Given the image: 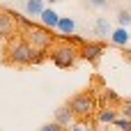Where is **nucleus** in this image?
I'll return each instance as SVG.
<instances>
[{"mask_svg": "<svg viewBox=\"0 0 131 131\" xmlns=\"http://www.w3.org/2000/svg\"><path fill=\"white\" fill-rule=\"evenodd\" d=\"M37 58H39V51L32 48L25 39H18V41H12L7 46V60L12 64H18V67H28V64H37Z\"/></svg>", "mask_w": 131, "mask_h": 131, "instance_id": "obj_1", "label": "nucleus"}, {"mask_svg": "<svg viewBox=\"0 0 131 131\" xmlns=\"http://www.w3.org/2000/svg\"><path fill=\"white\" fill-rule=\"evenodd\" d=\"M78 55H81V51H78L76 46H71V44H62V46L51 48L48 60H51L58 69H69V67H74V64H76Z\"/></svg>", "mask_w": 131, "mask_h": 131, "instance_id": "obj_2", "label": "nucleus"}, {"mask_svg": "<svg viewBox=\"0 0 131 131\" xmlns=\"http://www.w3.org/2000/svg\"><path fill=\"white\" fill-rule=\"evenodd\" d=\"M23 35H25V41H28L32 48H37V51H48V48L53 46V35H51V30H46L44 25H32V28L25 30Z\"/></svg>", "mask_w": 131, "mask_h": 131, "instance_id": "obj_3", "label": "nucleus"}, {"mask_svg": "<svg viewBox=\"0 0 131 131\" xmlns=\"http://www.w3.org/2000/svg\"><path fill=\"white\" fill-rule=\"evenodd\" d=\"M67 106L71 108L74 115H83V117H88V115L94 111V97L88 94V92H78V94H74V97L69 99Z\"/></svg>", "mask_w": 131, "mask_h": 131, "instance_id": "obj_4", "label": "nucleus"}, {"mask_svg": "<svg viewBox=\"0 0 131 131\" xmlns=\"http://www.w3.org/2000/svg\"><path fill=\"white\" fill-rule=\"evenodd\" d=\"M12 12H0V39H12L16 35L18 25H16V16Z\"/></svg>", "mask_w": 131, "mask_h": 131, "instance_id": "obj_5", "label": "nucleus"}, {"mask_svg": "<svg viewBox=\"0 0 131 131\" xmlns=\"http://www.w3.org/2000/svg\"><path fill=\"white\" fill-rule=\"evenodd\" d=\"M104 55V46L101 44H94V41H88L83 48H81V58L88 60V62H99V58Z\"/></svg>", "mask_w": 131, "mask_h": 131, "instance_id": "obj_6", "label": "nucleus"}, {"mask_svg": "<svg viewBox=\"0 0 131 131\" xmlns=\"http://www.w3.org/2000/svg\"><path fill=\"white\" fill-rule=\"evenodd\" d=\"M92 30H94V35H97V37H101V39H104V37H108V39H111V35H113V30H115V28H113V23H111L106 16H97V18H94Z\"/></svg>", "mask_w": 131, "mask_h": 131, "instance_id": "obj_7", "label": "nucleus"}, {"mask_svg": "<svg viewBox=\"0 0 131 131\" xmlns=\"http://www.w3.org/2000/svg\"><path fill=\"white\" fill-rule=\"evenodd\" d=\"M53 122H58L60 127H71L74 124V113H71V108L69 106H58L55 108V113H53Z\"/></svg>", "mask_w": 131, "mask_h": 131, "instance_id": "obj_8", "label": "nucleus"}, {"mask_svg": "<svg viewBox=\"0 0 131 131\" xmlns=\"http://www.w3.org/2000/svg\"><path fill=\"white\" fill-rule=\"evenodd\" d=\"M39 21H41V25H44L46 30H55V28H58V23H60V14H58L53 7H46V9L41 12Z\"/></svg>", "mask_w": 131, "mask_h": 131, "instance_id": "obj_9", "label": "nucleus"}, {"mask_svg": "<svg viewBox=\"0 0 131 131\" xmlns=\"http://www.w3.org/2000/svg\"><path fill=\"white\" fill-rule=\"evenodd\" d=\"M58 35L62 37V39H69L74 32H76V21L71 18V16H60V23H58Z\"/></svg>", "mask_w": 131, "mask_h": 131, "instance_id": "obj_10", "label": "nucleus"}, {"mask_svg": "<svg viewBox=\"0 0 131 131\" xmlns=\"http://www.w3.org/2000/svg\"><path fill=\"white\" fill-rule=\"evenodd\" d=\"M46 9V5H44V0H23V12H25V16H41V12Z\"/></svg>", "mask_w": 131, "mask_h": 131, "instance_id": "obj_11", "label": "nucleus"}, {"mask_svg": "<svg viewBox=\"0 0 131 131\" xmlns=\"http://www.w3.org/2000/svg\"><path fill=\"white\" fill-rule=\"evenodd\" d=\"M111 41H113L115 46H122V48H124V46L131 41V32L127 30V28H115L113 35H111Z\"/></svg>", "mask_w": 131, "mask_h": 131, "instance_id": "obj_12", "label": "nucleus"}, {"mask_svg": "<svg viewBox=\"0 0 131 131\" xmlns=\"http://www.w3.org/2000/svg\"><path fill=\"white\" fill-rule=\"evenodd\" d=\"M115 120H117V113L113 108H101L97 113V122H101V124H113Z\"/></svg>", "mask_w": 131, "mask_h": 131, "instance_id": "obj_13", "label": "nucleus"}, {"mask_svg": "<svg viewBox=\"0 0 131 131\" xmlns=\"http://www.w3.org/2000/svg\"><path fill=\"white\" fill-rule=\"evenodd\" d=\"M131 23V9H120L117 12V28H127Z\"/></svg>", "mask_w": 131, "mask_h": 131, "instance_id": "obj_14", "label": "nucleus"}, {"mask_svg": "<svg viewBox=\"0 0 131 131\" xmlns=\"http://www.w3.org/2000/svg\"><path fill=\"white\" fill-rule=\"evenodd\" d=\"M113 127L117 131H131V120L129 117H117V120L113 122Z\"/></svg>", "mask_w": 131, "mask_h": 131, "instance_id": "obj_15", "label": "nucleus"}, {"mask_svg": "<svg viewBox=\"0 0 131 131\" xmlns=\"http://www.w3.org/2000/svg\"><path fill=\"white\" fill-rule=\"evenodd\" d=\"M101 99H104V101H120L117 92H115V90H108V88H106V90L101 92Z\"/></svg>", "mask_w": 131, "mask_h": 131, "instance_id": "obj_16", "label": "nucleus"}, {"mask_svg": "<svg viewBox=\"0 0 131 131\" xmlns=\"http://www.w3.org/2000/svg\"><path fill=\"white\" fill-rule=\"evenodd\" d=\"M39 131H64V127H60L58 122H46L39 127Z\"/></svg>", "mask_w": 131, "mask_h": 131, "instance_id": "obj_17", "label": "nucleus"}, {"mask_svg": "<svg viewBox=\"0 0 131 131\" xmlns=\"http://www.w3.org/2000/svg\"><path fill=\"white\" fill-rule=\"evenodd\" d=\"M90 7H94V9H106L108 7V0H85Z\"/></svg>", "mask_w": 131, "mask_h": 131, "instance_id": "obj_18", "label": "nucleus"}, {"mask_svg": "<svg viewBox=\"0 0 131 131\" xmlns=\"http://www.w3.org/2000/svg\"><path fill=\"white\" fill-rule=\"evenodd\" d=\"M69 131H92V127H88V124H83V122H74Z\"/></svg>", "mask_w": 131, "mask_h": 131, "instance_id": "obj_19", "label": "nucleus"}, {"mask_svg": "<svg viewBox=\"0 0 131 131\" xmlns=\"http://www.w3.org/2000/svg\"><path fill=\"white\" fill-rule=\"evenodd\" d=\"M122 113H124V117H129V120H131V99H127V101H124Z\"/></svg>", "mask_w": 131, "mask_h": 131, "instance_id": "obj_20", "label": "nucleus"}, {"mask_svg": "<svg viewBox=\"0 0 131 131\" xmlns=\"http://www.w3.org/2000/svg\"><path fill=\"white\" fill-rule=\"evenodd\" d=\"M44 2H51V5H53V2H58V0H44Z\"/></svg>", "mask_w": 131, "mask_h": 131, "instance_id": "obj_21", "label": "nucleus"}, {"mask_svg": "<svg viewBox=\"0 0 131 131\" xmlns=\"http://www.w3.org/2000/svg\"><path fill=\"white\" fill-rule=\"evenodd\" d=\"M0 2H5V0H0Z\"/></svg>", "mask_w": 131, "mask_h": 131, "instance_id": "obj_22", "label": "nucleus"}]
</instances>
